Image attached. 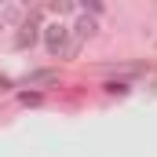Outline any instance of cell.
Listing matches in <instances>:
<instances>
[{"instance_id":"obj_2","label":"cell","mask_w":157,"mask_h":157,"mask_svg":"<svg viewBox=\"0 0 157 157\" xmlns=\"http://www.w3.org/2000/svg\"><path fill=\"white\" fill-rule=\"evenodd\" d=\"M37 40H40V15H29L15 33V48H33Z\"/></svg>"},{"instance_id":"obj_7","label":"cell","mask_w":157,"mask_h":157,"mask_svg":"<svg viewBox=\"0 0 157 157\" xmlns=\"http://www.w3.org/2000/svg\"><path fill=\"white\" fill-rule=\"evenodd\" d=\"M51 11H55V15H70V11H77V7H73V4H51Z\"/></svg>"},{"instance_id":"obj_4","label":"cell","mask_w":157,"mask_h":157,"mask_svg":"<svg viewBox=\"0 0 157 157\" xmlns=\"http://www.w3.org/2000/svg\"><path fill=\"white\" fill-rule=\"evenodd\" d=\"M0 22L4 26H22L26 22V7L22 4H4L0 7Z\"/></svg>"},{"instance_id":"obj_6","label":"cell","mask_w":157,"mask_h":157,"mask_svg":"<svg viewBox=\"0 0 157 157\" xmlns=\"http://www.w3.org/2000/svg\"><path fill=\"white\" fill-rule=\"evenodd\" d=\"M106 91H110V95H124L128 84H121V80H106Z\"/></svg>"},{"instance_id":"obj_5","label":"cell","mask_w":157,"mask_h":157,"mask_svg":"<svg viewBox=\"0 0 157 157\" xmlns=\"http://www.w3.org/2000/svg\"><path fill=\"white\" fill-rule=\"evenodd\" d=\"M55 80H59V73H55V70H40V73H33V77H29V84L37 88V84H55Z\"/></svg>"},{"instance_id":"obj_3","label":"cell","mask_w":157,"mask_h":157,"mask_svg":"<svg viewBox=\"0 0 157 157\" xmlns=\"http://www.w3.org/2000/svg\"><path fill=\"white\" fill-rule=\"evenodd\" d=\"M70 33H73L80 44H84V40H91V37H99V18H95V15H88V11H80L77 22L70 26Z\"/></svg>"},{"instance_id":"obj_1","label":"cell","mask_w":157,"mask_h":157,"mask_svg":"<svg viewBox=\"0 0 157 157\" xmlns=\"http://www.w3.org/2000/svg\"><path fill=\"white\" fill-rule=\"evenodd\" d=\"M40 40H44V48H48V55L51 59H62L66 55V48H70V40H73V33H70V26L66 22H48V26H40Z\"/></svg>"},{"instance_id":"obj_8","label":"cell","mask_w":157,"mask_h":157,"mask_svg":"<svg viewBox=\"0 0 157 157\" xmlns=\"http://www.w3.org/2000/svg\"><path fill=\"white\" fill-rule=\"evenodd\" d=\"M0 29H4V22H0Z\"/></svg>"}]
</instances>
